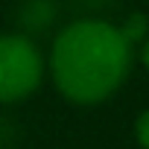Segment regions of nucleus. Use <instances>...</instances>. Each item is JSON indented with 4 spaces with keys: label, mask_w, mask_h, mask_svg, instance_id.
<instances>
[{
    "label": "nucleus",
    "mask_w": 149,
    "mask_h": 149,
    "mask_svg": "<svg viewBox=\"0 0 149 149\" xmlns=\"http://www.w3.org/2000/svg\"><path fill=\"white\" fill-rule=\"evenodd\" d=\"M120 35L129 41V44H137V41H146V29H149V21L146 15H129L123 21V26H117Z\"/></svg>",
    "instance_id": "3"
},
{
    "label": "nucleus",
    "mask_w": 149,
    "mask_h": 149,
    "mask_svg": "<svg viewBox=\"0 0 149 149\" xmlns=\"http://www.w3.org/2000/svg\"><path fill=\"white\" fill-rule=\"evenodd\" d=\"M140 56H143V64H146V67H149V38H146V41H143V53H140Z\"/></svg>",
    "instance_id": "5"
},
{
    "label": "nucleus",
    "mask_w": 149,
    "mask_h": 149,
    "mask_svg": "<svg viewBox=\"0 0 149 149\" xmlns=\"http://www.w3.org/2000/svg\"><path fill=\"white\" fill-rule=\"evenodd\" d=\"M47 67L64 100L94 105L108 100L129 76L132 44L114 24L76 21L53 41Z\"/></svg>",
    "instance_id": "1"
},
{
    "label": "nucleus",
    "mask_w": 149,
    "mask_h": 149,
    "mask_svg": "<svg viewBox=\"0 0 149 149\" xmlns=\"http://www.w3.org/2000/svg\"><path fill=\"white\" fill-rule=\"evenodd\" d=\"M44 58L35 41L21 32L0 35V102H21L38 91L44 79Z\"/></svg>",
    "instance_id": "2"
},
{
    "label": "nucleus",
    "mask_w": 149,
    "mask_h": 149,
    "mask_svg": "<svg viewBox=\"0 0 149 149\" xmlns=\"http://www.w3.org/2000/svg\"><path fill=\"white\" fill-rule=\"evenodd\" d=\"M134 132H137V143L143 149H149V111H143L134 123Z\"/></svg>",
    "instance_id": "4"
}]
</instances>
